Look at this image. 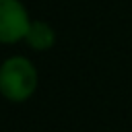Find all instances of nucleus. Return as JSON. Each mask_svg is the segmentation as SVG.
<instances>
[{
  "label": "nucleus",
  "instance_id": "f257e3e1",
  "mask_svg": "<svg viewBox=\"0 0 132 132\" xmlns=\"http://www.w3.org/2000/svg\"><path fill=\"white\" fill-rule=\"evenodd\" d=\"M37 89V68L25 56H10L0 64V95L12 103L27 101Z\"/></svg>",
  "mask_w": 132,
  "mask_h": 132
},
{
  "label": "nucleus",
  "instance_id": "f03ea898",
  "mask_svg": "<svg viewBox=\"0 0 132 132\" xmlns=\"http://www.w3.org/2000/svg\"><path fill=\"white\" fill-rule=\"evenodd\" d=\"M31 19L21 0H0V43L25 39Z\"/></svg>",
  "mask_w": 132,
  "mask_h": 132
},
{
  "label": "nucleus",
  "instance_id": "7ed1b4c3",
  "mask_svg": "<svg viewBox=\"0 0 132 132\" xmlns=\"http://www.w3.org/2000/svg\"><path fill=\"white\" fill-rule=\"evenodd\" d=\"M25 41H27L29 47H33L37 52H45V50L54 47V43H56V31L45 21H31L29 31L25 35Z\"/></svg>",
  "mask_w": 132,
  "mask_h": 132
}]
</instances>
